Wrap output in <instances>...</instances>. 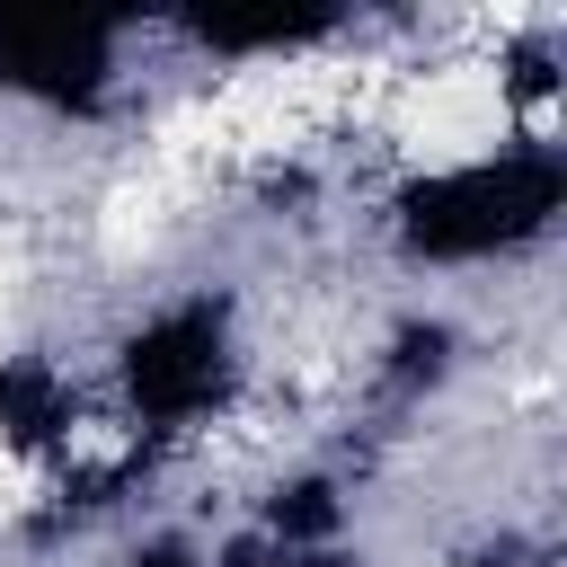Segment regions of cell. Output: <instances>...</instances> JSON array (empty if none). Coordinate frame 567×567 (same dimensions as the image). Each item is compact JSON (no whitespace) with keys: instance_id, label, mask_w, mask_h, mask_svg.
Wrapping results in <instances>:
<instances>
[{"instance_id":"obj_2","label":"cell","mask_w":567,"mask_h":567,"mask_svg":"<svg viewBox=\"0 0 567 567\" xmlns=\"http://www.w3.org/2000/svg\"><path fill=\"white\" fill-rule=\"evenodd\" d=\"M106 567H213V549H204L186 523H151V532H133Z\"/></svg>"},{"instance_id":"obj_1","label":"cell","mask_w":567,"mask_h":567,"mask_svg":"<svg viewBox=\"0 0 567 567\" xmlns=\"http://www.w3.org/2000/svg\"><path fill=\"white\" fill-rule=\"evenodd\" d=\"M567 213V159L532 133H487L434 159H399L372 186V239L408 275H487L549 248Z\"/></svg>"}]
</instances>
